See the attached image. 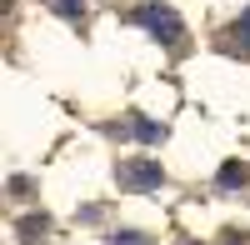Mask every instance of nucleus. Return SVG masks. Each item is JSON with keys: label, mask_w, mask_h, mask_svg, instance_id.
I'll list each match as a JSON object with an SVG mask.
<instances>
[{"label": "nucleus", "mask_w": 250, "mask_h": 245, "mask_svg": "<svg viewBox=\"0 0 250 245\" xmlns=\"http://www.w3.org/2000/svg\"><path fill=\"white\" fill-rule=\"evenodd\" d=\"M135 25H145L155 40H165V45H180L185 40V25H180V15L165 5V0H145V5H135Z\"/></svg>", "instance_id": "1"}, {"label": "nucleus", "mask_w": 250, "mask_h": 245, "mask_svg": "<svg viewBox=\"0 0 250 245\" xmlns=\"http://www.w3.org/2000/svg\"><path fill=\"white\" fill-rule=\"evenodd\" d=\"M230 40H235V45H245V50H250V10H245V15L235 20V25H230Z\"/></svg>", "instance_id": "7"}, {"label": "nucleus", "mask_w": 250, "mask_h": 245, "mask_svg": "<svg viewBox=\"0 0 250 245\" xmlns=\"http://www.w3.org/2000/svg\"><path fill=\"white\" fill-rule=\"evenodd\" d=\"M50 10H55V15H80V10H85V0H50Z\"/></svg>", "instance_id": "8"}, {"label": "nucleus", "mask_w": 250, "mask_h": 245, "mask_svg": "<svg viewBox=\"0 0 250 245\" xmlns=\"http://www.w3.org/2000/svg\"><path fill=\"white\" fill-rule=\"evenodd\" d=\"M45 230H50V220H45V215H30L25 225H20V235H25L20 245H35V235H45Z\"/></svg>", "instance_id": "5"}, {"label": "nucleus", "mask_w": 250, "mask_h": 245, "mask_svg": "<svg viewBox=\"0 0 250 245\" xmlns=\"http://www.w3.org/2000/svg\"><path fill=\"white\" fill-rule=\"evenodd\" d=\"M105 245H150V235H145V230H115Z\"/></svg>", "instance_id": "6"}, {"label": "nucleus", "mask_w": 250, "mask_h": 245, "mask_svg": "<svg viewBox=\"0 0 250 245\" xmlns=\"http://www.w3.org/2000/svg\"><path fill=\"white\" fill-rule=\"evenodd\" d=\"M130 135H135V140H145V145H160V140H165V125H155V120L135 115V120H130Z\"/></svg>", "instance_id": "3"}, {"label": "nucleus", "mask_w": 250, "mask_h": 245, "mask_svg": "<svg viewBox=\"0 0 250 245\" xmlns=\"http://www.w3.org/2000/svg\"><path fill=\"white\" fill-rule=\"evenodd\" d=\"M245 175H250V170L240 165V160H225V165H220V185L235 190V185H245Z\"/></svg>", "instance_id": "4"}, {"label": "nucleus", "mask_w": 250, "mask_h": 245, "mask_svg": "<svg viewBox=\"0 0 250 245\" xmlns=\"http://www.w3.org/2000/svg\"><path fill=\"white\" fill-rule=\"evenodd\" d=\"M115 180H120V190H160L165 170H160V160H120Z\"/></svg>", "instance_id": "2"}]
</instances>
